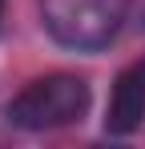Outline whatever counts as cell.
<instances>
[{
	"instance_id": "7a4b0ae2",
	"label": "cell",
	"mask_w": 145,
	"mask_h": 149,
	"mask_svg": "<svg viewBox=\"0 0 145 149\" xmlns=\"http://www.w3.org/2000/svg\"><path fill=\"white\" fill-rule=\"evenodd\" d=\"M133 0H40L45 32L69 52H101L117 40Z\"/></svg>"
},
{
	"instance_id": "277c9868",
	"label": "cell",
	"mask_w": 145,
	"mask_h": 149,
	"mask_svg": "<svg viewBox=\"0 0 145 149\" xmlns=\"http://www.w3.org/2000/svg\"><path fill=\"white\" fill-rule=\"evenodd\" d=\"M0 12H4V0H0Z\"/></svg>"
},
{
	"instance_id": "6da1fadb",
	"label": "cell",
	"mask_w": 145,
	"mask_h": 149,
	"mask_svg": "<svg viewBox=\"0 0 145 149\" xmlns=\"http://www.w3.org/2000/svg\"><path fill=\"white\" fill-rule=\"evenodd\" d=\"M89 101H93V89H89L85 77H77V73H45L36 81H28L20 93L8 101L4 121L12 129H24V133L65 129V125H77L89 113Z\"/></svg>"
},
{
	"instance_id": "3957f363",
	"label": "cell",
	"mask_w": 145,
	"mask_h": 149,
	"mask_svg": "<svg viewBox=\"0 0 145 149\" xmlns=\"http://www.w3.org/2000/svg\"><path fill=\"white\" fill-rule=\"evenodd\" d=\"M141 125H145V56H137L113 77L109 105H105V133L129 137Z\"/></svg>"
}]
</instances>
